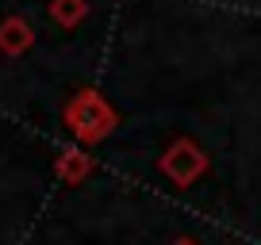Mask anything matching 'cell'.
<instances>
[{"label": "cell", "mask_w": 261, "mask_h": 245, "mask_svg": "<svg viewBox=\"0 0 261 245\" xmlns=\"http://www.w3.org/2000/svg\"><path fill=\"white\" fill-rule=\"evenodd\" d=\"M62 119H65L69 134H73L81 146H96V142H104L108 134L119 127V111H115L96 88L73 92V100H69L65 111H62Z\"/></svg>", "instance_id": "obj_1"}, {"label": "cell", "mask_w": 261, "mask_h": 245, "mask_svg": "<svg viewBox=\"0 0 261 245\" xmlns=\"http://www.w3.org/2000/svg\"><path fill=\"white\" fill-rule=\"evenodd\" d=\"M207 154L200 146H196L192 138H177L169 149L162 154V161H158V169L165 172V180H169L173 188H192L196 180L207 172Z\"/></svg>", "instance_id": "obj_2"}, {"label": "cell", "mask_w": 261, "mask_h": 245, "mask_svg": "<svg viewBox=\"0 0 261 245\" xmlns=\"http://www.w3.org/2000/svg\"><path fill=\"white\" fill-rule=\"evenodd\" d=\"M169 245H200V241H192V237H177V241H169Z\"/></svg>", "instance_id": "obj_6"}, {"label": "cell", "mask_w": 261, "mask_h": 245, "mask_svg": "<svg viewBox=\"0 0 261 245\" xmlns=\"http://www.w3.org/2000/svg\"><path fill=\"white\" fill-rule=\"evenodd\" d=\"M54 172H58V180H62V184L77 188L81 180L92 176V157H89V149H85V146H73V149H65V154H58Z\"/></svg>", "instance_id": "obj_4"}, {"label": "cell", "mask_w": 261, "mask_h": 245, "mask_svg": "<svg viewBox=\"0 0 261 245\" xmlns=\"http://www.w3.org/2000/svg\"><path fill=\"white\" fill-rule=\"evenodd\" d=\"M85 16H89V0H50V19L65 31L85 23Z\"/></svg>", "instance_id": "obj_5"}, {"label": "cell", "mask_w": 261, "mask_h": 245, "mask_svg": "<svg viewBox=\"0 0 261 245\" xmlns=\"http://www.w3.org/2000/svg\"><path fill=\"white\" fill-rule=\"evenodd\" d=\"M31 46H35V27L27 23L23 16H8V19H0V54L19 57V54H27Z\"/></svg>", "instance_id": "obj_3"}]
</instances>
